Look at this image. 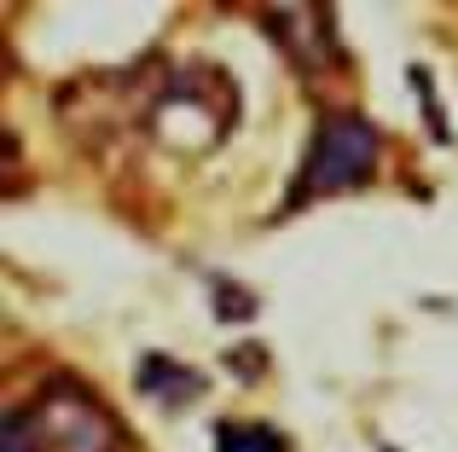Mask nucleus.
I'll return each mask as SVG.
<instances>
[{
  "mask_svg": "<svg viewBox=\"0 0 458 452\" xmlns=\"http://www.w3.org/2000/svg\"><path fill=\"white\" fill-rule=\"evenodd\" d=\"M377 128L366 116H319L313 128V146L302 163V180H296V204L319 192H348V186H366L371 169H377Z\"/></svg>",
  "mask_w": 458,
  "mask_h": 452,
  "instance_id": "1",
  "label": "nucleus"
},
{
  "mask_svg": "<svg viewBox=\"0 0 458 452\" xmlns=\"http://www.w3.org/2000/svg\"><path fill=\"white\" fill-rule=\"evenodd\" d=\"M35 423L58 452H116V430L76 383H53L35 406Z\"/></svg>",
  "mask_w": 458,
  "mask_h": 452,
  "instance_id": "2",
  "label": "nucleus"
},
{
  "mask_svg": "<svg viewBox=\"0 0 458 452\" xmlns=\"http://www.w3.org/2000/svg\"><path fill=\"white\" fill-rule=\"evenodd\" d=\"M140 389H146L151 400H163V406H186V400L203 395V377L186 372V365L163 360V354H151L146 365H140Z\"/></svg>",
  "mask_w": 458,
  "mask_h": 452,
  "instance_id": "3",
  "label": "nucleus"
},
{
  "mask_svg": "<svg viewBox=\"0 0 458 452\" xmlns=\"http://www.w3.org/2000/svg\"><path fill=\"white\" fill-rule=\"evenodd\" d=\"M215 452H291L273 423H221L215 430Z\"/></svg>",
  "mask_w": 458,
  "mask_h": 452,
  "instance_id": "4",
  "label": "nucleus"
},
{
  "mask_svg": "<svg viewBox=\"0 0 458 452\" xmlns=\"http://www.w3.org/2000/svg\"><path fill=\"white\" fill-rule=\"evenodd\" d=\"M35 435H41L35 412H12L6 418V452H35Z\"/></svg>",
  "mask_w": 458,
  "mask_h": 452,
  "instance_id": "5",
  "label": "nucleus"
}]
</instances>
